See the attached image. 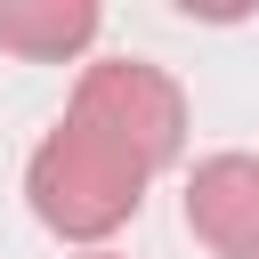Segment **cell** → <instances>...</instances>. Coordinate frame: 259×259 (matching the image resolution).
Masks as SVG:
<instances>
[{
    "mask_svg": "<svg viewBox=\"0 0 259 259\" xmlns=\"http://www.w3.org/2000/svg\"><path fill=\"white\" fill-rule=\"evenodd\" d=\"M146 186H154V178H146L121 146H105L97 130H81V121H57V130L32 146V162H24V202H32V219H40L49 235H65V243H105V235H121V227L138 219Z\"/></svg>",
    "mask_w": 259,
    "mask_h": 259,
    "instance_id": "obj_1",
    "label": "cell"
},
{
    "mask_svg": "<svg viewBox=\"0 0 259 259\" xmlns=\"http://www.w3.org/2000/svg\"><path fill=\"white\" fill-rule=\"evenodd\" d=\"M65 121L97 130L105 146H121L146 178L186 154V89L162 65H146V57H97V65H81Z\"/></svg>",
    "mask_w": 259,
    "mask_h": 259,
    "instance_id": "obj_2",
    "label": "cell"
},
{
    "mask_svg": "<svg viewBox=\"0 0 259 259\" xmlns=\"http://www.w3.org/2000/svg\"><path fill=\"white\" fill-rule=\"evenodd\" d=\"M186 227L210 259H259V154H210L186 178Z\"/></svg>",
    "mask_w": 259,
    "mask_h": 259,
    "instance_id": "obj_3",
    "label": "cell"
},
{
    "mask_svg": "<svg viewBox=\"0 0 259 259\" xmlns=\"http://www.w3.org/2000/svg\"><path fill=\"white\" fill-rule=\"evenodd\" d=\"M97 0H0V49L24 65H65L97 40Z\"/></svg>",
    "mask_w": 259,
    "mask_h": 259,
    "instance_id": "obj_4",
    "label": "cell"
},
{
    "mask_svg": "<svg viewBox=\"0 0 259 259\" xmlns=\"http://www.w3.org/2000/svg\"><path fill=\"white\" fill-rule=\"evenodd\" d=\"M89 259H113V251H89Z\"/></svg>",
    "mask_w": 259,
    "mask_h": 259,
    "instance_id": "obj_5",
    "label": "cell"
}]
</instances>
